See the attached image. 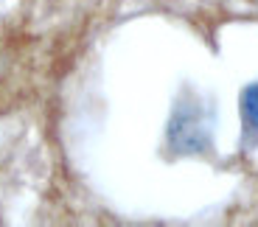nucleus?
I'll list each match as a JSON object with an SVG mask.
<instances>
[{"label": "nucleus", "mask_w": 258, "mask_h": 227, "mask_svg": "<svg viewBox=\"0 0 258 227\" xmlns=\"http://www.w3.org/2000/svg\"><path fill=\"white\" fill-rule=\"evenodd\" d=\"M241 123H244V140L258 143V85L241 90Z\"/></svg>", "instance_id": "obj_1"}]
</instances>
